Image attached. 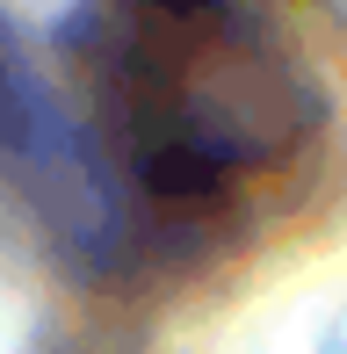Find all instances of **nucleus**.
<instances>
[{"label": "nucleus", "instance_id": "1", "mask_svg": "<svg viewBox=\"0 0 347 354\" xmlns=\"http://www.w3.org/2000/svg\"><path fill=\"white\" fill-rule=\"evenodd\" d=\"M80 94L109 167L167 217H232L319 152L326 94L268 15L102 8L80 15Z\"/></svg>", "mask_w": 347, "mask_h": 354}]
</instances>
